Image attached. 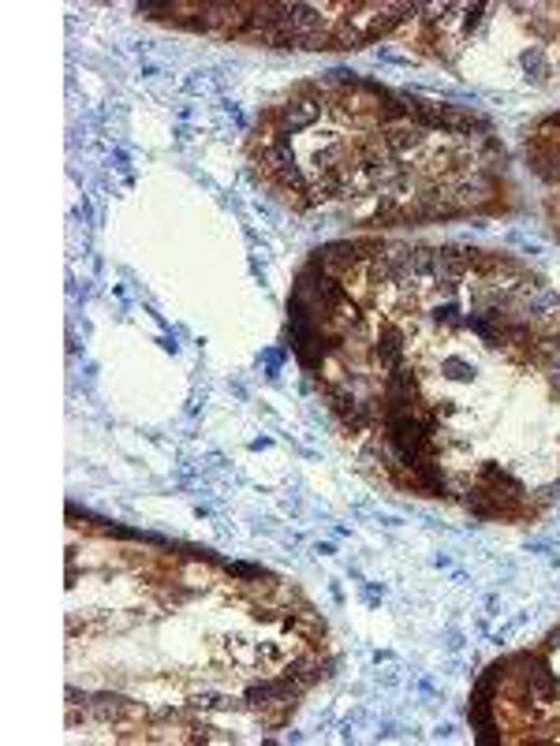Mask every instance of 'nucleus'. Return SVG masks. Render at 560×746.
<instances>
[{
  "mask_svg": "<svg viewBox=\"0 0 560 746\" xmlns=\"http://www.w3.org/2000/svg\"><path fill=\"white\" fill-rule=\"evenodd\" d=\"M318 116H321V101H314V97H291L288 105H280V112H277V131L280 135L302 131V127H310Z\"/></svg>",
  "mask_w": 560,
  "mask_h": 746,
  "instance_id": "f257e3e1",
  "label": "nucleus"
},
{
  "mask_svg": "<svg viewBox=\"0 0 560 746\" xmlns=\"http://www.w3.org/2000/svg\"><path fill=\"white\" fill-rule=\"evenodd\" d=\"M452 198H456V206H460V209H482V206H490V198H493V179L482 176V172H467V176L456 179Z\"/></svg>",
  "mask_w": 560,
  "mask_h": 746,
  "instance_id": "f03ea898",
  "label": "nucleus"
},
{
  "mask_svg": "<svg viewBox=\"0 0 560 746\" xmlns=\"http://www.w3.org/2000/svg\"><path fill=\"white\" fill-rule=\"evenodd\" d=\"M471 254H474V251H471ZM471 254L460 251V246H441V251H437V262H434L437 284H445V288L452 291L456 284L463 280V273L471 269Z\"/></svg>",
  "mask_w": 560,
  "mask_h": 746,
  "instance_id": "7ed1b4c3",
  "label": "nucleus"
},
{
  "mask_svg": "<svg viewBox=\"0 0 560 746\" xmlns=\"http://www.w3.org/2000/svg\"><path fill=\"white\" fill-rule=\"evenodd\" d=\"M355 262H359V246L355 243H325L314 251V265L329 276H344Z\"/></svg>",
  "mask_w": 560,
  "mask_h": 746,
  "instance_id": "20e7f679",
  "label": "nucleus"
},
{
  "mask_svg": "<svg viewBox=\"0 0 560 746\" xmlns=\"http://www.w3.org/2000/svg\"><path fill=\"white\" fill-rule=\"evenodd\" d=\"M415 395H418V377L411 370H400L396 366V370L389 373V403H392V411H411Z\"/></svg>",
  "mask_w": 560,
  "mask_h": 746,
  "instance_id": "39448f33",
  "label": "nucleus"
},
{
  "mask_svg": "<svg viewBox=\"0 0 560 746\" xmlns=\"http://www.w3.org/2000/svg\"><path fill=\"white\" fill-rule=\"evenodd\" d=\"M262 161H265V168H269L273 176H280V172L296 168V153H291V142L277 131L269 142L262 146Z\"/></svg>",
  "mask_w": 560,
  "mask_h": 746,
  "instance_id": "423d86ee",
  "label": "nucleus"
},
{
  "mask_svg": "<svg viewBox=\"0 0 560 746\" xmlns=\"http://www.w3.org/2000/svg\"><path fill=\"white\" fill-rule=\"evenodd\" d=\"M374 355H378L381 370H396L400 358H403V336H400V328L385 325L381 336H378V347H374Z\"/></svg>",
  "mask_w": 560,
  "mask_h": 746,
  "instance_id": "0eeeda50",
  "label": "nucleus"
},
{
  "mask_svg": "<svg viewBox=\"0 0 560 746\" xmlns=\"http://www.w3.org/2000/svg\"><path fill=\"white\" fill-rule=\"evenodd\" d=\"M385 142H389V150L396 153V157H407L411 150H418V146L426 142V131H422L418 124H411V127H389V131H385Z\"/></svg>",
  "mask_w": 560,
  "mask_h": 746,
  "instance_id": "6e6552de",
  "label": "nucleus"
},
{
  "mask_svg": "<svg viewBox=\"0 0 560 746\" xmlns=\"http://www.w3.org/2000/svg\"><path fill=\"white\" fill-rule=\"evenodd\" d=\"M86 705H90V713H94L97 720H116V716H124V713H135V705L127 702V698H120V694L86 698Z\"/></svg>",
  "mask_w": 560,
  "mask_h": 746,
  "instance_id": "1a4fd4ad",
  "label": "nucleus"
},
{
  "mask_svg": "<svg viewBox=\"0 0 560 746\" xmlns=\"http://www.w3.org/2000/svg\"><path fill=\"white\" fill-rule=\"evenodd\" d=\"M434 262H437V251H429V246H415V251H411V273L415 276L434 273Z\"/></svg>",
  "mask_w": 560,
  "mask_h": 746,
  "instance_id": "9d476101",
  "label": "nucleus"
},
{
  "mask_svg": "<svg viewBox=\"0 0 560 746\" xmlns=\"http://www.w3.org/2000/svg\"><path fill=\"white\" fill-rule=\"evenodd\" d=\"M452 381H471L474 377V366L471 362H463V358H445V366H441Z\"/></svg>",
  "mask_w": 560,
  "mask_h": 746,
  "instance_id": "9b49d317",
  "label": "nucleus"
},
{
  "mask_svg": "<svg viewBox=\"0 0 560 746\" xmlns=\"http://www.w3.org/2000/svg\"><path fill=\"white\" fill-rule=\"evenodd\" d=\"M527 302H530V314H541V310L560 306V295H557V291H538V295L527 291Z\"/></svg>",
  "mask_w": 560,
  "mask_h": 746,
  "instance_id": "f8f14e48",
  "label": "nucleus"
},
{
  "mask_svg": "<svg viewBox=\"0 0 560 746\" xmlns=\"http://www.w3.org/2000/svg\"><path fill=\"white\" fill-rule=\"evenodd\" d=\"M523 68L538 71L534 79H545V57H541V49H527V52H523Z\"/></svg>",
  "mask_w": 560,
  "mask_h": 746,
  "instance_id": "ddd939ff",
  "label": "nucleus"
},
{
  "mask_svg": "<svg viewBox=\"0 0 560 746\" xmlns=\"http://www.w3.org/2000/svg\"><path fill=\"white\" fill-rule=\"evenodd\" d=\"M456 314H460V306H456V302H445V306H437V310H434V317H437V321H445V325H456V321H460Z\"/></svg>",
  "mask_w": 560,
  "mask_h": 746,
  "instance_id": "4468645a",
  "label": "nucleus"
},
{
  "mask_svg": "<svg viewBox=\"0 0 560 746\" xmlns=\"http://www.w3.org/2000/svg\"><path fill=\"white\" fill-rule=\"evenodd\" d=\"M228 571L240 578H262V567H254V564H228Z\"/></svg>",
  "mask_w": 560,
  "mask_h": 746,
  "instance_id": "2eb2a0df",
  "label": "nucleus"
},
{
  "mask_svg": "<svg viewBox=\"0 0 560 746\" xmlns=\"http://www.w3.org/2000/svg\"><path fill=\"white\" fill-rule=\"evenodd\" d=\"M479 19H482V4H474L471 12H467V30H474V26H479Z\"/></svg>",
  "mask_w": 560,
  "mask_h": 746,
  "instance_id": "dca6fc26",
  "label": "nucleus"
},
{
  "mask_svg": "<svg viewBox=\"0 0 560 746\" xmlns=\"http://www.w3.org/2000/svg\"><path fill=\"white\" fill-rule=\"evenodd\" d=\"M545 646H549V649H557V646H560V627H557V631H549V638H545Z\"/></svg>",
  "mask_w": 560,
  "mask_h": 746,
  "instance_id": "f3484780",
  "label": "nucleus"
}]
</instances>
